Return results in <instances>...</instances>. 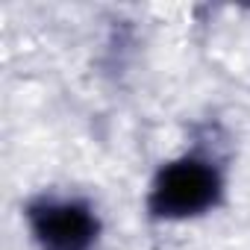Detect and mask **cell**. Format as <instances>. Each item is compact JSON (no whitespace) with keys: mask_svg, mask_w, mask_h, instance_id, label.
Masks as SVG:
<instances>
[{"mask_svg":"<svg viewBox=\"0 0 250 250\" xmlns=\"http://www.w3.org/2000/svg\"><path fill=\"white\" fill-rule=\"evenodd\" d=\"M221 174L212 162L197 156H183L168 162L147 194V209L165 221H183L209 212L221 197Z\"/></svg>","mask_w":250,"mask_h":250,"instance_id":"6da1fadb","label":"cell"},{"mask_svg":"<svg viewBox=\"0 0 250 250\" xmlns=\"http://www.w3.org/2000/svg\"><path fill=\"white\" fill-rule=\"evenodd\" d=\"M27 218L42 250H91L100 232L97 215L80 200H39Z\"/></svg>","mask_w":250,"mask_h":250,"instance_id":"7a4b0ae2","label":"cell"}]
</instances>
